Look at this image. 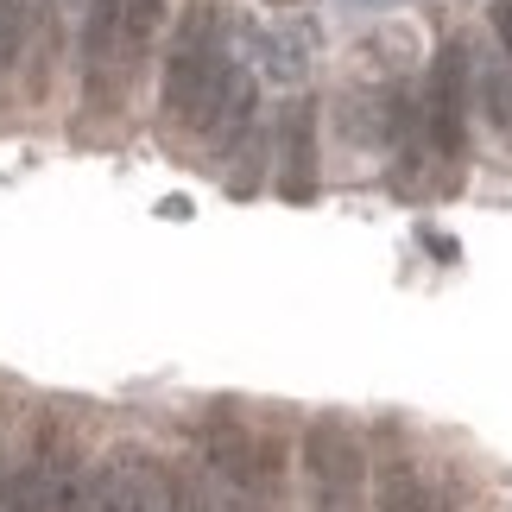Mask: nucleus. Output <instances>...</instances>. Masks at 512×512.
I'll return each mask as SVG.
<instances>
[{
    "instance_id": "obj_1",
    "label": "nucleus",
    "mask_w": 512,
    "mask_h": 512,
    "mask_svg": "<svg viewBox=\"0 0 512 512\" xmlns=\"http://www.w3.org/2000/svg\"><path fill=\"white\" fill-rule=\"evenodd\" d=\"M83 494V443L64 405H45L26 437V456L0 475V512H76Z\"/></svg>"
},
{
    "instance_id": "obj_2",
    "label": "nucleus",
    "mask_w": 512,
    "mask_h": 512,
    "mask_svg": "<svg viewBox=\"0 0 512 512\" xmlns=\"http://www.w3.org/2000/svg\"><path fill=\"white\" fill-rule=\"evenodd\" d=\"M304 475H310V494H317V512H354L367 494L361 437L342 418H317L304 430Z\"/></svg>"
},
{
    "instance_id": "obj_3",
    "label": "nucleus",
    "mask_w": 512,
    "mask_h": 512,
    "mask_svg": "<svg viewBox=\"0 0 512 512\" xmlns=\"http://www.w3.org/2000/svg\"><path fill=\"white\" fill-rule=\"evenodd\" d=\"M76 512H171V468L140 449H121L83 475Z\"/></svg>"
},
{
    "instance_id": "obj_4",
    "label": "nucleus",
    "mask_w": 512,
    "mask_h": 512,
    "mask_svg": "<svg viewBox=\"0 0 512 512\" xmlns=\"http://www.w3.org/2000/svg\"><path fill=\"white\" fill-rule=\"evenodd\" d=\"M121 26H127V0H83V114L121 108L127 76H121Z\"/></svg>"
},
{
    "instance_id": "obj_5",
    "label": "nucleus",
    "mask_w": 512,
    "mask_h": 512,
    "mask_svg": "<svg viewBox=\"0 0 512 512\" xmlns=\"http://www.w3.org/2000/svg\"><path fill=\"white\" fill-rule=\"evenodd\" d=\"M430 140L443 165H462L468 152V38H449L430 64Z\"/></svg>"
},
{
    "instance_id": "obj_6",
    "label": "nucleus",
    "mask_w": 512,
    "mask_h": 512,
    "mask_svg": "<svg viewBox=\"0 0 512 512\" xmlns=\"http://www.w3.org/2000/svg\"><path fill=\"white\" fill-rule=\"evenodd\" d=\"M203 456L228 487L260 494V430H253L234 405H209L203 411Z\"/></svg>"
},
{
    "instance_id": "obj_7",
    "label": "nucleus",
    "mask_w": 512,
    "mask_h": 512,
    "mask_svg": "<svg viewBox=\"0 0 512 512\" xmlns=\"http://www.w3.org/2000/svg\"><path fill=\"white\" fill-rule=\"evenodd\" d=\"M165 7H171V0H127V26H121V76H127V83L146 70L152 45H159V32H165Z\"/></svg>"
},
{
    "instance_id": "obj_8",
    "label": "nucleus",
    "mask_w": 512,
    "mask_h": 512,
    "mask_svg": "<svg viewBox=\"0 0 512 512\" xmlns=\"http://www.w3.org/2000/svg\"><path fill=\"white\" fill-rule=\"evenodd\" d=\"M468 89L481 95V114L494 121V133L512 146V70L494 64V57H475V64H468Z\"/></svg>"
},
{
    "instance_id": "obj_9",
    "label": "nucleus",
    "mask_w": 512,
    "mask_h": 512,
    "mask_svg": "<svg viewBox=\"0 0 512 512\" xmlns=\"http://www.w3.org/2000/svg\"><path fill=\"white\" fill-rule=\"evenodd\" d=\"M310 140H317V121H310V102L285 121V171H291V196H310V171H317V152H310Z\"/></svg>"
},
{
    "instance_id": "obj_10",
    "label": "nucleus",
    "mask_w": 512,
    "mask_h": 512,
    "mask_svg": "<svg viewBox=\"0 0 512 512\" xmlns=\"http://www.w3.org/2000/svg\"><path fill=\"white\" fill-rule=\"evenodd\" d=\"M380 512H424V475L411 468V456H392L380 468Z\"/></svg>"
},
{
    "instance_id": "obj_11",
    "label": "nucleus",
    "mask_w": 512,
    "mask_h": 512,
    "mask_svg": "<svg viewBox=\"0 0 512 512\" xmlns=\"http://www.w3.org/2000/svg\"><path fill=\"white\" fill-rule=\"evenodd\" d=\"M32 13H38V0H0V76H7L19 64V51H26Z\"/></svg>"
},
{
    "instance_id": "obj_12",
    "label": "nucleus",
    "mask_w": 512,
    "mask_h": 512,
    "mask_svg": "<svg viewBox=\"0 0 512 512\" xmlns=\"http://www.w3.org/2000/svg\"><path fill=\"white\" fill-rule=\"evenodd\" d=\"M171 512H222V506H215L196 481H177V475H171Z\"/></svg>"
},
{
    "instance_id": "obj_13",
    "label": "nucleus",
    "mask_w": 512,
    "mask_h": 512,
    "mask_svg": "<svg viewBox=\"0 0 512 512\" xmlns=\"http://www.w3.org/2000/svg\"><path fill=\"white\" fill-rule=\"evenodd\" d=\"M494 32H500V45H506V57H512V0H494Z\"/></svg>"
},
{
    "instance_id": "obj_14",
    "label": "nucleus",
    "mask_w": 512,
    "mask_h": 512,
    "mask_svg": "<svg viewBox=\"0 0 512 512\" xmlns=\"http://www.w3.org/2000/svg\"><path fill=\"white\" fill-rule=\"evenodd\" d=\"M0 475H7V411H0Z\"/></svg>"
}]
</instances>
